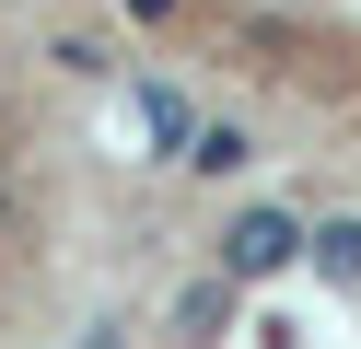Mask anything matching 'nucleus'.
Here are the masks:
<instances>
[{
    "instance_id": "nucleus-4",
    "label": "nucleus",
    "mask_w": 361,
    "mask_h": 349,
    "mask_svg": "<svg viewBox=\"0 0 361 349\" xmlns=\"http://www.w3.org/2000/svg\"><path fill=\"white\" fill-rule=\"evenodd\" d=\"M221 326H233V279H187V302H175V338H187V349H221Z\"/></svg>"
},
{
    "instance_id": "nucleus-2",
    "label": "nucleus",
    "mask_w": 361,
    "mask_h": 349,
    "mask_svg": "<svg viewBox=\"0 0 361 349\" xmlns=\"http://www.w3.org/2000/svg\"><path fill=\"white\" fill-rule=\"evenodd\" d=\"M175 163H187V175H245V163H257V128H245V116H198V128H187V152H175Z\"/></svg>"
},
{
    "instance_id": "nucleus-5",
    "label": "nucleus",
    "mask_w": 361,
    "mask_h": 349,
    "mask_svg": "<svg viewBox=\"0 0 361 349\" xmlns=\"http://www.w3.org/2000/svg\"><path fill=\"white\" fill-rule=\"evenodd\" d=\"M128 105H140V128L164 140V152H187V128H198V116H187V93H175V82H140Z\"/></svg>"
},
{
    "instance_id": "nucleus-3",
    "label": "nucleus",
    "mask_w": 361,
    "mask_h": 349,
    "mask_svg": "<svg viewBox=\"0 0 361 349\" xmlns=\"http://www.w3.org/2000/svg\"><path fill=\"white\" fill-rule=\"evenodd\" d=\"M303 268H314V279H338V291H361V209L303 221Z\"/></svg>"
},
{
    "instance_id": "nucleus-6",
    "label": "nucleus",
    "mask_w": 361,
    "mask_h": 349,
    "mask_svg": "<svg viewBox=\"0 0 361 349\" xmlns=\"http://www.w3.org/2000/svg\"><path fill=\"white\" fill-rule=\"evenodd\" d=\"M117 12H128V23H175L187 0H117Z\"/></svg>"
},
{
    "instance_id": "nucleus-1",
    "label": "nucleus",
    "mask_w": 361,
    "mask_h": 349,
    "mask_svg": "<svg viewBox=\"0 0 361 349\" xmlns=\"http://www.w3.org/2000/svg\"><path fill=\"white\" fill-rule=\"evenodd\" d=\"M210 268L233 279V291H257V279H291L303 268V209H233L210 245Z\"/></svg>"
}]
</instances>
